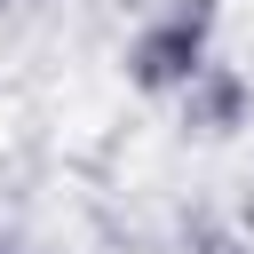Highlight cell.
Listing matches in <instances>:
<instances>
[{"instance_id":"cell-1","label":"cell","mask_w":254,"mask_h":254,"mask_svg":"<svg viewBox=\"0 0 254 254\" xmlns=\"http://www.w3.org/2000/svg\"><path fill=\"white\" fill-rule=\"evenodd\" d=\"M135 71H143L151 87H167V79H198V16H190V8L167 16V24L135 48Z\"/></svg>"}]
</instances>
